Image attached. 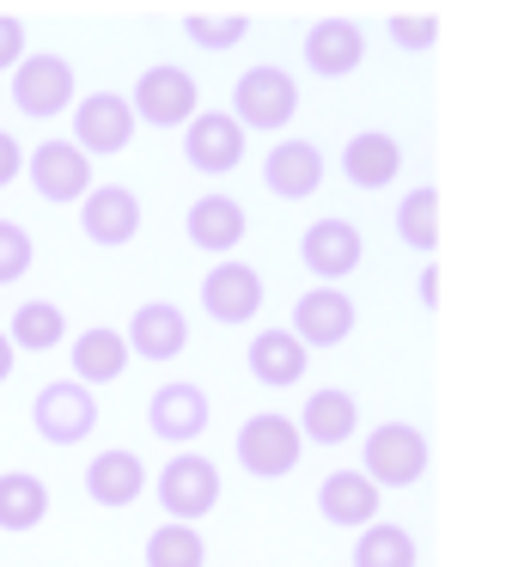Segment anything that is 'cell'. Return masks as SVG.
I'll return each instance as SVG.
<instances>
[{"label": "cell", "instance_id": "cell-20", "mask_svg": "<svg viewBox=\"0 0 506 567\" xmlns=\"http://www.w3.org/2000/svg\"><path fill=\"white\" fill-rule=\"evenodd\" d=\"M141 488H147V464H141L135 452H123V445H111V452H99V457L86 464V494H92L99 506H111V513L135 506Z\"/></svg>", "mask_w": 506, "mask_h": 567}, {"label": "cell", "instance_id": "cell-27", "mask_svg": "<svg viewBox=\"0 0 506 567\" xmlns=\"http://www.w3.org/2000/svg\"><path fill=\"white\" fill-rule=\"evenodd\" d=\"M50 513V488L31 470H7L0 476V530H38Z\"/></svg>", "mask_w": 506, "mask_h": 567}, {"label": "cell", "instance_id": "cell-17", "mask_svg": "<svg viewBox=\"0 0 506 567\" xmlns=\"http://www.w3.org/2000/svg\"><path fill=\"white\" fill-rule=\"evenodd\" d=\"M360 62H366L360 25H348V19H318V25L306 31V68L318 80H348Z\"/></svg>", "mask_w": 506, "mask_h": 567}, {"label": "cell", "instance_id": "cell-34", "mask_svg": "<svg viewBox=\"0 0 506 567\" xmlns=\"http://www.w3.org/2000/svg\"><path fill=\"white\" fill-rule=\"evenodd\" d=\"M19 62H25V25H19L13 13H0V74L19 68Z\"/></svg>", "mask_w": 506, "mask_h": 567}, {"label": "cell", "instance_id": "cell-23", "mask_svg": "<svg viewBox=\"0 0 506 567\" xmlns=\"http://www.w3.org/2000/svg\"><path fill=\"white\" fill-rule=\"evenodd\" d=\"M128 360L135 354H128V342L111 323H92V330L74 336V384H86V391L92 384H116L128 372Z\"/></svg>", "mask_w": 506, "mask_h": 567}, {"label": "cell", "instance_id": "cell-29", "mask_svg": "<svg viewBox=\"0 0 506 567\" xmlns=\"http://www.w3.org/2000/svg\"><path fill=\"white\" fill-rule=\"evenodd\" d=\"M396 238H403L409 250H433V245H440V189H433V184L409 189V196L396 202Z\"/></svg>", "mask_w": 506, "mask_h": 567}, {"label": "cell", "instance_id": "cell-12", "mask_svg": "<svg viewBox=\"0 0 506 567\" xmlns=\"http://www.w3.org/2000/svg\"><path fill=\"white\" fill-rule=\"evenodd\" d=\"M184 159H189V172H208V177L238 172V159H245V128L226 111H196L184 123Z\"/></svg>", "mask_w": 506, "mask_h": 567}, {"label": "cell", "instance_id": "cell-3", "mask_svg": "<svg viewBox=\"0 0 506 567\" xmlns=\"http://www.w3.org/2000/svg\"><path fill=\"white\" fill-rule=\"evenodd\" d=\"M135 123L147 128H184L189 116L202 111V92H196V74H184L177 62H159L135 80V99H128Z\"/></svg>", "mask_w": 506, "mask_h": 567}, {"label": "cell", "instance_id": "cell-30", "mask_svg": "<svg viewBox=\"0 0 506 567\" xmlns=\"http://www.w3.org/2000/svg\"><path fill=\"white\" fill-rule=\"evenodd\" d=\"M202 561H208V543H202L196 525L165 518V525L147 537V567H202Z\"/></svg>", "mask_w": 506, "mask_h": 567}, {"label": "cell", "instance_id": "cell-22", "mask_svg": "<svg viewBox=\"0 0 506 567\" xmlns=\"http://www.w3.org/2000/svg\"><path fill=\"white\" fill-rule=\"evenodd\" d=\"M318 513L342 530H366L372 518H379V488H372L360 470H330L323 488H318Z\"/></svg>", "mask_w": 506, "mask_h": 567}, {"label": "cell", "instance_id": "cell-6", "mask_svg": "<svg viewBox=\"0 0 506 567\" xmlns=\"http://www.w3.org/2000/svg\"><path fill=\"white\" fill-rule=\"evenodd\" d=\"M135 111H128L123 92H92V99L74 104V147L86 159H116V153L135 141Z\"/></svg>", "mask_w": 506, "mask_h": 567}, {"label": "cell", "instance_id": "cell-36", "mask_svg": "<svg viewBox=\"0 0 506 567\" xmlns=\"http://www.w3.org/2000/svg\"><path fill=\"white\" fill-rule=\"evenodd\" d=\"M421 306H440V269H421Z\"/></svg>", "mask_w": 506, "mask_h": 567}, {"label": "cell", "instance_id": "cell-31", "mask_svg": "<svg viewBox=\"0 0 506 567\" xmlns=\"http://www.w3.org/2000/svg\"><path fill=\"white\" fill-rule=\"evenodd\" d=\"M184 38L196 43V50L226 55V50H238V43L250 38V13H189L184 19Z\"/></svg>", "mask_w": 506, "mask_h": 567}, {"label": "cell", "instance_id": "cell-25", "mask_svg": "<svg viewBox=\"0 0 506 567\" xmlns=\"http://www.w3.org/2000/svg\"><path fill=\"white\" fill-rule=\"evenodd\" d=\"M245 360H250V379L269 384V391H287V384L306 379V348H299L287 330H262Z\"/></svg>", "mask_w": 506, "mask_h": 567}, {"label": "cell", "instance_id": "cell-37", "mask_svg": "<svg viewBox=\"0 0 506 567\" xmlns=\"http://www.w3.org/2000/svg\"><path fill=\"white\" fill-rule=\"evenodd\" d=\"M13 342H7V330H0V384H7V379H13Z\"/></svg>", "mask_w": 506, "mask_h": 567}, {"label": "cell", "instance_id": "cell-33", "mask_svg": "<svg viewBox=\"0 0 506 567\" xmlns=\"http://www.w3.org/2000/svg\"><path fill=\"white\" fill-rule=\"evenodd\" d=\"M391 43H396V50H409V55H427L433 43H440V25H433L427 13H396L391 19Z\"/></svg>", "mask_w": 506, "mask_h": 567}, {"label": "cell", "instance_id": "cell-13", "mask_svg": "<svg viewBox=\"0 0 506 567\" xmlns=\"http://www.w3.org/2000/svg\"><path fill=\"white\" fill-rule=\"evenodd\" d=\"M202 311L214 323H250L262 311V275L250 262H233L226 257L220 269L202 275Z\"/></svg>", "mask_w": 506, "mask_h": 567}, {"label": "cell", "instance_id": "cell-28", "mask_svg": "<svg viewBox=\"0 0 506 567\" xmlns=\"http://www.w3.org/2000/svg\"><path fill=\"white\" fill-rule=\"evenodd\" d=\"M354 567H421V549H415V537H409L403 525L372 518V525L360 530V543H354Z\"/></svg>", "mask_w": 506, "mask_h": 567}, {"label": "cell", "instance_id": "cell-26", "mask_svg": "<svg viewBox=\"0 0 506 567\" xmlns=\"http://www.w3.org/2000/svg\"><path fill=\"white\" fill-rule=\"evenodd\" d=\"M62 336H68V311L55 306V299H25V306L13 311V323H7L13 354H50Z\"/></svg>", "mask_w": 506, "mask_h": 567}, {"label": "cell", "instance_id": "cell-35", "mask_svg": "<svg viewBox=\"0 0 506 567\" xmlns=\"http://www.w3.org/2000/svg\"><path fill=\"white\" fill-rule=\"evenodd\" d=\"M19 172H25V147H19V141L7 135V128H0V189L13 184Z\"/></svg>", "mask_w": 506, "mask_h": 567}, {"label": "cell", "instance_id": "cell-21", "mask_svg": "<svg viewBox=\"0 0 506 567\" xmlns=\"http://www.w3.org/2000/svg\"><path fill=\"white\" fill-rule=\"evenodd\" d=\"M342 172L354 189H384L396 172H403V141L384 135V128H360L342 147Z\"/></svg>", "mask_w": 506, "mask_h": 567}, {"label": "cell", "instance_id": "cell-9", "mask_svg": "<svg viewBox=\"0 0 506 567\" xmlns=\"http://www.w3.org/2000/svg\"><path fill=\"white\" fill-rule=\"evenodd\" d=\"M25 177L43 202L68 208V202H86L92 189V159L74 147V141H43L38 153H25Z\"/></svg>", "mask_w": 506, "mask_h": 567}, {"label": "cell", "instance_id": "cell-18", "mask_svg": "<svg viewBox=\"0 0 506 567\" xmlns=\"http://www.w3.org/2000/svg\"><path fill=\"white\" fill-rule=\"evenodd\" d=\"M245 233H250V220H245V208H238L233 196H196L189 202V245L196 250H208V257H233L238 245H245Z\"/></svg>", "mask_w": 506, "mask_h": 567}, {"label": "cell", "instance_id": "cell-14", "mask_svg": "<svg viewBox=\"0 0 506 567\" xmlns=\"http://www.w3.org/2000/svg\"><path fill=\"white\" fill-rule=\"evenodd\" d=\"M360 257H366V238H360L354 220H311L306 238H299V262H306L311 275H323V281L354 275Z\"/></svg>", "mask_w": 506, "mask_h": 567}, {"label": "cell", "instance_id": "cell-32", "mask_svg": "<svg viewBox=\"0 0 506 567\" xmlns=\"http://www.w3.org/2000/svg\"><path fill=\"white\" fill-rule=\"evenodd\" d=\"M31 233L25 226H13V220H0V287H13L19 275H31Z\"/></svg>", "mask_w": 506, "mask_h": 567}, {"label": "cell", "instance_id": "cell-4", "mask_svg": "<svg viewBox=\"0 0 506 567\" xmlns=\"http://www.w3.org/2000/svg\"><path fill=\"white\" fill-rule=\"evenodd\" d=\"M31 427H38V440H50V445H86L92 427H99V403H92L86 384L55 379V384H43L38 403H31Z\"/></svg>", "mask_w": 506, "mask_h": 567}, {"label": "cell", "instance_id": "cell-2", "mask_svg": "<svg viewBox=\"0 0 506 567\" xmlns=\"http://www.w3.org/2000/svg\"><path fill=\"white\" fill-rule=\"evenodd\" d=\"M360 476L372 488H409V482L427 476V433L409 427V421H379L366 433V470Z\"/></svg>", "mask_w": 506, "mask_h": 567}, {"label": "cell", "instance_id": "cell-11", "mask_svg": "<svg viewBox=\"0 0 506 567\" xmlns=\"http://www.w3.org/2000/svg\"><path fill=\"white\" fill-rule=\"evenodd\" d=\"M80 233L104 250H123L135 245L141 233V196L128 184H92L86 202H80Z\"/></svg>", "mask_w": 506, "mask_h": 567}, {"label": "cell", "instance_id": "cell-15", "mask_svg": "<svg viewBox=\"0 0 506 567\" xmlns=\"http://www.w3.org/2000/svg\"><path fill=\"white\" fill-rule=\"evenodd\" d=\"M128 354L153 360V367H165V360H177L189 348V318L172 306V299H147V306L128 318Z\"/></svg>", "mask_w": 506, "mask_h": 567}, {"label": "cell", "instance_id": "cell-10", "mask_svg": "<svg viewBox=\"0 0 506 567\" xmlns=\"http://www.w3.org/2000/svg\"><path fill=\"white\" fill-rule=\"evenodd\" d=\"M354 323H360V306L342 293V287H311V293H299V306H293V342L306 348H335V342H348L354 336Z\"/></svg>", "mask_w": 506, "mask_h": 567}, {"label": "cell", "instance_id": "cell-8", "mask_svg": "<svg viewBox=\"0 0 506 567\" xmlns=\"http://www.w3.org/2000/svg\"><path fill=\"white\" fill-rule=\"evenodd\" d=\"M299 452H306V440H299V427L287 415H250L245 427H238V464L257 482L287 476V470L299 464Z\"/></svg>", "mask_w": 506, "mask_h": 567}, {"label": "cell", "instance_id": "cell-24", "mask_svg": "<svg viewBox=\"0 0 506 567\" xmlns=\"http://www.w3.org/2000/svg\"><path fill=\"white\" fill-rule=\"evenodd\" d=\"M299 440H311V445H342V440H354V427H360V403L348 391H311V403L299 409Z\"/></svg>", "mask_w": 506, "mask_h": 567}, {"label": "cell", "instance_id": "cell-1", "mask_svg": "<svg viewBox=\"0 0 506 567\" xmlns=\"http://www.w3.org/2000/svg\"><path fill=\"white\" fill-rule=\"evenodd\" d=\"M293 111H299V86H293V74H281V68L275 62H262V68H245V74H238V86H233V123L245 128H262V135H269V128H287L293 123Z\"/></svg>", "mask_w": 506, "mask_h": 567}, {"label": "cell", "instance_id": "cell-5", "mask_svg": "<svg viewBox=\"0 0 506 567\" xmlns=\"http://www.w3.org/2000/svg\"><path fill=\"white\" fill-rule=\"evenodd\" d=\"M214 501H220V470H214V457L177 452L172 464L159 470V506L177 518V525H196V518H208Z\"/></svg>", "mask_w": 506, "mask_h": 567}, {"label": "cell", "instance_id": "cell-19", "mask_svg": "<svg viewBox=\"0 0 506 567\" xmlns=\"http://www.w3.org/2000/svg\"><path fill=\"white\" fill-rule=\"evenodd\" d=\"M262 184L275 189L281 202H306L323 189V153L311 141H281V147L262 159Z\"/></svg>", "mask_w": 506, "mask_h": 567}, {"label": "cell", "instance_id": "cell-16", "mask_svg": "<svg viewBox=\"0 0 506 567\" xmlns=\"http://www.w3.org/2000/svg\"><path fill=\"white\" fill-rule=\"evenodd\" d=\"M208 396H202V384H159L147 403V427L159 433L165 445H189L208 433Z\"/></svg>", "mask_w": 506, "mask_h": 567}, {"label": "cell", "instance_id": "cell-7", "mask_svg": "<svg viewBox=\"0 0 506 567\" xmlns=\"http://www.w3.org/2000/svg\"><path fill=\"white\" fill-rule=\"evenodd\" d=\"M74 62L68 55H25L13 74V104L19 116H38V123H50V116H62L68 104H74Z\"/></svg>", "mask_w": 506, "mask_h": 567}]
</instances>
